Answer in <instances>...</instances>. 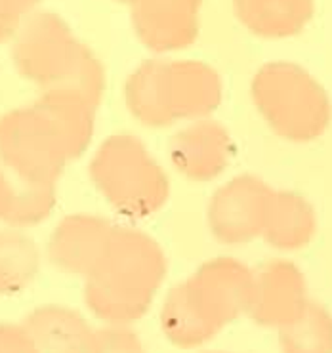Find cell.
Wrapping results in <instances>:
<instances>
[{"label": "cell", "mask_w": 332, "mask_h": 353, "mask_svg": "<svg viewBox=\"0 0 332 353\" xmlns=\"http://www.w3.org/2000/svg\"><path fill=\"white\" fill-rule=\"evenodd\" d=\"M96 103L81 92H58L0 121V153L31 185L52 188L67 159L83 153Z\"/></svg>", "instance_id": "6da1fadb"}, {"label": "cell", "mask_w": 332, "mask_h": 353, "mask_svg": "<svg viewBox=\"0 0 332 353\" xmlns=\"http://www.w3.org/2000/svg\"><path fill=\"white\" fill-rule=\"evenodd\" d=\"M166 275V256L143 231L113 228L100 262L88 273L86 302L101 319L141 317Z\"/></svg>", "instance_id": "7a4b0ae2"}, {"label": "cell", "mask_w": 332, "mask_h": 353, "mask_svg": "<svg viewBox=\"0 0 332 353\" xmlns=\"http://www.w3.org/2000/svg\"><path fill=\"white\" fill-rule=\"evenodd\" d=\"M254 273L235 258L203 263L195 275L170 290L163 310V327L174 344L191 347L207 342L225 323L249 312Z\"/></svg>", "instance_id": "3957f363"}, {"label": "cell", "mask_w": 332, "mask_h": 353, "mask_svg": "<svg viewBox=\"0 0 332 353\" xmlns=\"http://www.w3.org/2000/svg\"><path fill=\"white\" fill-rule=\"evenodd\" d=\"M128 107L151 128L212 113L222 99V86L208 67L193 63H151L136 73L126 88Z\"/></svg>", "instance_id": "277c9868"}, {"label": "cell", "mask_w": 332, "mask_h": 353, "mask_svg": "<svg viewBox=\"0 0 332 353\" xmlns=\"http://www.w3.org/2000/svg\"><path fill=\"white\" fill-rule=\"evenodd\" d=\"M90 174L111 205L128 218H145L163 208L170 193L165 170L143 141L130 134L111 136L94 157Z\"/></svg>", "instance_id": "5b68a950"}, {"label": "cell", "mask_w": 332, "mask_h": 353, "mask_svg": "<svg viewBox=\"0 0 332 353\" xmlns=\"http://www.w3.org/2000/svg\"><path fill=\"white\" fill-rule=\"evenodd\" d=\"M252 96L258 111L284 140L306 143L331 124L329 94L296 65L275 63L262 69L252 84Z\"/></svg>", "instance_id": "8992f818"}, {"label": "cell", "mask_w": 332, "mask_h": 353, "mask_svg": "<svg viewBox=\"0 0 332 353\" xmlns=\"http://www.w3.org/2000/svg\"><path fill=\"white\" fill-rule=\"evenodd\" d=\"M273 189L254 176H239L214 193L208 205V225L224 245L249 243L264 233Z\"/></svg>", "instance_id": "52a82bcc"}, {"label": "cell", "mask_w": 332, "mask_h": 353, "mask_svg": "<svg viewBox=\"0 0 332 353\" xmlns=\"http://www.w3.org/2000/svg\"><path fill=\"white\" fill-rule=\"evenodd\" d=\"M307 304L306 279L298 265L273 260L258 268L249 305L250 317L256 323L282 329L298 319Z\"/></svg>", "instance_id": "ba28073f"}, {"label": "cell", "mask_w": 332, "mask_h": 353, "mask_svg": "<svg viewBox=\"0 0 332 353\" xmlns=\"http://www.w3.org/2000/svg\"><path fill=\"white\" fill-rule=\"evenodd\" d=\"M168 151L174 166L185 178L208 181L227 168L235 148L222 124L203 121L174 134Z\"/></svg>", "instance_id": "9c48e42d"}, {"label": "cell", "mask_w": 332, "mask_h": 353, "mask_svg": "<svg viewBox=\"0 0 332 353\" xmlns=\"http://www.w3.org/2000/svg\"><path fill=\"white\" fill-rule=\"evenodd\" d=\"M113 225L96 216H71L59 223L50 243L52 262L61 270L88 275L107 247Z\"/></svg>", "instance_id": "30bf717a"}, {"label": "cell", "mask_w": 332, "mask_h": 353, "mask_svg": "<svg viewBox=\"0 0 332 353\" xmlns=\"http://www.w3.org/2000/svg\"><path fill=\"white\" fill-rule=\"evenodd\" d=\"M27 332L37 353H98V336L81 315L63 307H42L29 317Z\"/></svg>", "instance_id": "8fae6325"}, {"label": "cell", "mask_w": 332, "mask_h": 353, "mask_svg": "<svg viewBox=\"0 0 332 353\" xmlns=\"http://www.w3.org/2000/svg\"><path fill=\"white\" fill-rule=\"evenodd\" d=\"M317 231L313 206L291 191H273L267 206L264 239L279 250L306 247Z\"/></svg>", "instance_id": "7c38bea8"}, {"label": "cell", "mask_w": 332, "mask_h": 353, "mask_svg": "<svg viewBox=\"0 0 332 353\" xmlns=\"http://www.w3.org/2000/svg\"><path fill=\"white\" fill-rule=\"evenodd\" d=\"M311 12V0H241L242 17L254 31L271 37L298 33Z\"/></svg>", "instance_id": "4fadbf2b"}, {"label": "cell", "mask_w": 332, "mask_h": 353, "mask_svg": "<svg viewBox=\"0 0 332 353\" xmlns=\"http://www.w3.org/2000/svg\"><path fill=\"white\" fill-rule=\"evenodd\" d=\"M282 353H332V315L309 302L298 319L281 329Z\"/></svg>", "instance_id": "5bb4252c"}, {"label": "cell", "mask_w": 332, "mask_h": 353, "mask_svg": "<svg viewBox=\"0 0 332 353\" xmlns=\"http://www.w3.org/2000/svg\"><path fill=\"white\" fill-rule=\"evenodd\" d=\"M39 265L34 245L25 237L0 233V292L25 287Z\"/></svg>", "instance_id": "9a60e30c"}, {"label": "cell", "mask_w": 332, "mask_h": 353, "mask_svg": "<svg viewBox=\"0 0 332 353\" xmlns=\"http://www.w3.org/2000/svg\"><path fill=\"white\" fill-rule=\"evenodd\" d=\"M54 191L44 185H29L23 191L12 188L0 172V218L12 223H34L50 212Z\"/></svg>", "instance_id": "2e32d148"}, {"label": "cell", "mask_w": 332, "mask_h": 353, "mask_svg": "<svg viewBox=\"0 0 332 353\" xmlns=\"http://www.w3.org/2000/svg\"><path fill=\"white\" fill-rule=\"evenodd\" d=\"M98 336V353H143L138 338L130 330H101Z\"/></svg>", "instance_id": "e0dca14e"}, {"label": "cell", "mask_w": 332, "mask_h": 353, "mask_svg": "<svg viewBox=\"0 0 332 353\" xmlns=\"http://www.w3.org/2000/svg\"><path fill=\"white\" fill-rule=\"evenodd\" d=\"M0 353H37V347L27 329L0 325Z\"/></svg>", "instance_id": "ac0fdd59"}]
</instances>
